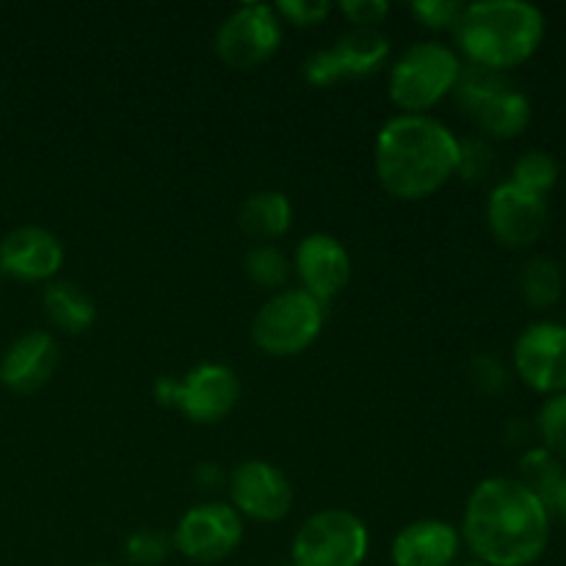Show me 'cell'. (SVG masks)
<instances>
[{
	"instance_id": "cell-1",
	"label": "cell",
	"mask_w": 566,
	"mask_h": 566,
	"mask_svg": "<svg viewBox=\"0 0 566 566\" xmlns=\"http://www.w3.org/2000/svg\"><path fill=\"white\" fill-rule=\"evenodd\" d=\"M464 542L486 566H528L551 542V509L517 479L492 475L468 497Z\"/></svg>"
},
{
	"instance_id": "cell-2",
	"label": "cell",
	"mask_w": 566,
	"mask_h": 566,
	"mask_svg": "<svg viewBox=\"0 0 566 566\" xmlns=\"http://www.w3.org/2000/svg\"><path fill=\"white\" fill-rule=\"evenodd\" d=\"M459 164V138L429 114H398L376 136V175L398 199L440 191Z\"/></svg>"
},
{
	"instance_id": "cell-3",
	"label": "cell",
	"mask_w": 566,
	"mask_h": 566,
	"mask_svg": "<svg viewBox=\"0 0 566 566\" xmlns=\"http://www.w3.org/2000/svg\"><path fill=\"white\" fill-rule=\"evenodd\" d=\"M459 50L486 70H512L539 50L545 14L525 0H479L464 3L457 28Z\"/></svg>"
},
{
	"instance_id": "cell-4",
	"label": "cell",
	"mask_w": 566,
	"mask_h": 566,
	"mask_svg": "<svg viewBox=\"0 0 566 566\" xmlns=\"http://www.w3.org/2000/svg\"><path fill=\"white\" fill-rule=\"evenodd\" d=\"M462 61L457 50L440 42H418L403 50L390 72V99L403 114H426L453 94Z\"/></svg>"
},
{
	"instance_id": "cell-5",
	"label": "cell",
	"mask_w": 566,
	"mask_h": 566,
	"mask_svg": "<svg viewBox=\"0 0 566 566\" xmlns=\"http://www.w3.org/2000/svg\"><path fill=\"white\" fill-rule=\"evenodd\" d=\"M453 94L464 114L495 138L520 136L531 122V99L517 92L503 72L475 64L462 66Z\"/></svg>"
},
{
	"instance_id": "cell-6",
	"label": "cell",
	"mask_w": 566,
	"mask_h": 566,
	"mask_svg": "<svg viewBox=\"0 0 566 566\" xmlns=\"http://www.w3.org/2000/svg\"><path fill=\"white\" fill-rule=\"evenodd\" d=\"M324 315V304L302 287L280 291L254 315L252 340L269 357H296L318 340Z\"/></svg>"
},
{
	"instance_id": "cell-7",
	"label": "cell",
	"mask_w": 566,
	"mask_h": 566,
	"mask_svg": "<svg viewBox=\"0 0 566 566\" xmlns=\"http://www.w3.org/2000/svg\"><path fill=\"white\" fill-rule=\"evenodd\" d=\"M370 536L346 509H324L302 523L291 545V566H363Z\"/></svg>"
},
{
	"instance_id": "cell-8",
	"label": "cell",
	"mask_w": 566,
	"mask_h": 566,
	"mask_svg": "<svg viewBox=\"0 0 566 566\" xmlns=\"http://www.w3.org/2000/svg\"><path fill=\"white\" fill-rule=\"evenodd\" d=\"M155 396L166 407H175L193 423H219L241 398V381L235 370L221 363H205L188 370L186 379L160 376L155 381Z\"/></svg>"
},
{
	"instance_id": "cell-9",
	"label": "cell",
	"mask_w": 566,
	"mask_h": 566,
	"mask_svg": "<svg viewBox=\"0 0 566 566\" xmlns=\"http://www.w3.org/2000/svg\"><path fill=\"white\" fill-rule=\"evenodd\" d=\"M282 22L274 6L243 3L216 31V53L232 70H254L280 50Z\"/></svg>"
},
{
	"instance_id": "cell-10",
	"label": "cell",
	"mask_w": 566,
	"mask_h": 566,
	"mask_svg": "<svg viewBox=\"0 0 566 566\" xmlns=\"http://www.w3.org/2000/svg\"><path fill=\"white\" fill-rule=\"evenodd\" d=\"M243 539V520L230 503H202L188 509L175 528V547L197 564H216Z\"/></svg>"
},
{
	"instance_id": "cell-11",
	"label": "cell",
	"mask_w": 566,
	"mask_h": 566,
	"mask_svg": "<svg viewBox=\"0 0 566 566\" xmlns=\"http://www.w3.org/2000/svg\"><path fill=\"white\" fill-rule=\"evenodd\" d=\"M514 370L536 392H566V326L536 321L514 343Z\"/></svg>"
},
{
	"instance_id": "cell-12",
	"label": "cell",
	"mask_w": 566,
	"mask_h": 566,
	"mask_svg": "<svg viewBox=\"0 0 566 566\" xmlns=\"http://www.w3.org/2000/svg\"><path fill=\"white\" fill-rule=\"evenodd\" d=\"M390 55V42L376 28H352L340 33L335 48L318 50L304 61V77L313 86H329L340 77H363L379 70Z\"/></svg>"
},
{
	"instance_id": "cell-13",
	"label": "cell",
	"mask_w": 566,
	"mask_h": 566,
	"mask_svg": "<svg viewBox=\"0 0 566 566\" xmlns=\"http://www.w3.org/2000/svg\"><path fill=\"white\" fill-rule=\"evenodd\" d=\"M227 486H230V506L241 517L276 523L293 506V486L287 475L263 459L238 464L227 479Z\"/></svg>"
},
{
	"instance_id": "cell-14",
	"label": "cell",
	"mask_w": 566,
	"mask_h": 566,
	"mask_svg": "<svg viewBox=\"0 0 566 566\" xmlns=\"http://www.w3.org/2000/svg\"><path fill=\"white\" fill-rule=\"evenodd\" d=\"M486 221L503 247H531L547 230V202L545 197L523 191L514 182H501L492 188L486 202Z\"/></svg>"
},
{
	"instance_id": "cell-15",
	"label": "cell",
	"mask_w": 566,
	"mask_h": 566,
	"mask_svg": "<svg viewBox=\"0 0 566 566\" xmlns=\"http://www.w3.org/2000/svg\"><path fill=\"white\" fill-rule=\"evenodd\" d=\"M296 274L302 280V291L318 298L321 304L340 296L343 287L352 280V258L348 249L337 238L326 232H313L302 238L296 247Z\"/></svg>"
},
{
	"instance_id": "cell-16",
	"label": "cell",
	"mask_w": 566,
	"mask_h": 566,
	"mask_svg": "<svg viewBox=\"0 0 566 566\" xmlns=\"http://www.w3.org/2000/svg\"><path fill=\"white\" fill-rule=\"evenodd\" d=\"M61 263H64V247L44 227H17L0 241V274L14 276V280H50L59 274Z\"/></svg>"
},
{
	"instance_id": "cell-17",
	"label": "cell",
	"mask_w": 566,
	"mask_h": 566,
	"mask_svg": "<svg viewBox=\"0 0 566 566\" xmlns=\"http://www.w3.org/2000/svg\"><path fill=\"white\" fill-rule=\"evenodd\" d=\"M59 365V346L48 332L17 337L0 359V381L14 392H36L50 381Z\"/></svg>"
},
{
	"instance_id": "cell-18",
	"label": "cell",
	"mask_w": 566,
	"mask_h": 566,
	"mask_svg": "<svg viewBox=\"0 0 566 566\" xmlns=\"http://www.w3.org/2000/svg\"><path fill=\"white\" fill-rule=\"evenodd\" d=\"M396 566H451L459 556V531L446 520H418L392 539Z\"/></svg>"
},
{
	"instance_id": "cell-19",
	"label": "cell",
	"mask_w": 566,
	"mask_h": 566,
	"mask_svg": "<svg viewBox=\"0 0 566 566\" xmlns=\"http://www.w3.org/2000/svg\"><path fill=\"white\" fill-rule=\"evenodd\" d=\"M238 224L258 243H271L293 224V205L282 191H254L238 210Z\"/></svg>"
},
{
	"instance_id": "cell-20",
	"label": "cell",
	"mask_w": 566,
	"mask_h": 566,
	"mask_svg": "<svg viewBox=\"0 0 566 566\" xmlns=\"http://www.w3.org/2000/svg\"><path fill=\"white\" fill-rule=\"evenodd\" d=\"M44 310H48L50 321L66 335H81V332L92 329V324L97 321V307H94L92 296L75 282H50L44 291Z\"/></svg>"
},
{
	"instance_id": "cell-21",
	"label": "cell",
	"mask_w": 566,
	"mask_h": 566,
	"mask_svg": "<svg viewBox=\"0 0 566 566\" xmlns=\"http://www.w3.org/2000/svg\"><path fill=\"white\" fill-rule=\"evenodd\" d=\"M566 479V468L558 457H553L547 448H528V451L520 457V475L517 481L528 492H534L542 503L553 512L556 506L558 490H562Z\"/></svg>"
},
{
	"instance_id": "cell-22",
	"label": "cell",
	"mask_w": 566,
	"mask_h": 566,
	"mask_svg": "<svg viewBox=\"0 0 566 566\" xmlns=\"http://www.w3.org/2000/svg\"><path fill=\"white\" fill-rule=\"evenodd\" d=\"M520 293L534 310H551L564 296L562 265L551 258H531L520 271Z\"/></svg>"
},
{
	"instance_id": "cell-23",
	"label": "cell",
	"mask_w": 566,
	"mask_h": 566,
	"mask_svg": "<svg viewBox=\"0 0 566 566\" xmlns=\"http://www.w3.org/2000/svg\"><path fill=\"white\" fill-rule=\"evenodd\" d=\"M523 191L536 193V197H547L558 182V164L551 153L545 149H528L517 158L512 169V180Z\"/></svg>"
},
{
	"instance_id": "cell-24",
	"label": "cell",
	"mask_w": 566,
	"mask_h": 566,
	"mask_svg": "<svg viewBox=\"0 0 566 566\" xmlns=\"http://www.w3.org/2000/svg\"><path fill=\"white\" fill-rule=\"evenodd\" d=\"M247 274L254 285L276 291L287 282L291 263H287L285 252L276 249L274 243H254L247 254Z\"/></svg>"
},
{
	"instance_id": "cell-25",
	"label": "cell",
	"mask_w": 566,
	"mask_h": 566,
	"mask_svg": "<svg viewBox=\"0 0 566 566\" xmlns=\"http://www.w3.org/2000/svg\"><path fill=\"white\" fill-rule=\"evenodd\" d=\"M534 429L539 434L542 448L566 462V392L551 396L542 403Z\"/></svg>"
},
{
	"instance_id": "cell-26",
	"label": "cell",
	"mask_w": 566,
	"mask_h": 566,
	"mask_svg": "<svg viewBox=\"0 0 566 566\" xmlns=\"http://www.w3.org/2000/svg\"><path fill=\"white\" fill-rule=\"evenodd\" d=\"M492 166H495V153L484 138H459V177H464L468 182H479L490 177Z\"/></svg>"
},
{
	"instance_id": "cell-27",
	"label": "cell",
	"mask_w": 566,
	"mask_h": 566,
	"mask_svg": "<svg viewBox=\"0 0 566 566\" xmlns=\"http://www.w3.org/2000/svg\"><path fill=\"white\" fill-rule=\"evenodd\" d=\"M171 551V542L169 536L160 534V531H149L142 528L136 534L127 536L125 542V553L136 566H158L166 562Z\"/></svg>"
},
{
	"instance_id": "cell-28",
	"label": "cell",
	"mask_w": 566,
	"mask_h": 566,
	"mask_svg": "<svg viewBox=\"0 0 566 566\" xmlns=\"http://www.w3.org/2000/svg\"><path fill=\"white\" fill-rule=\"evenodd\" d=\"M409 9L429 28H457L464 3H459V0H418Z\"/></svg>"
},
{
	"instance_id": "cell-29",
	"label": "cell",
	"mask_w": 566,
	"mask_h": 566,
	"mask_svg": "<svg viewBox=\"0 0 566 566\" xmlns=\"http://www.w3.org/2000/svg\"><path fill=\"white\" fill-rule=\"evenodd\" d=\"M274 9L282 20L293 22V25H318L329 14L332 6L326 0H280Z\"/></svg>"
},
{
	"instance_id": "cell-30",
	"label": "cell",
	"mask_w": 566,
	"mask_h": 566,
	"mask_svg": "<svg viewBox=\"0 0 566 566\" xmlns=\"http://www.w3.org/2000/svg\"><path fill=\"white\" fill-rule=\"evenodd\" d=\"M470 376H473L475 387H479L481 392H490V396L506 390L509 385V374L501 365V359L486 357V354H481V357L473 359V365H470Z\"/></svg>"
},
{
	"instance_id": "cell-31",
	"label": "cell",
	"mask_w": 566,
	"mask_h": 566,
	"mask_svg": "<svg viewBox=\"0 0 566 566\" xmlns=\"http://www.w3.org/2000/svg\"><path fill=\"white\" fill-rule=\"evenodd\" d=\"M340 11L354 28H376L387 17L390 6L385 0H343Z\"/></svg>"
},
{
	"instance_id": "cell-32",
	"label": "cell",
	"mask_w": 566,
	"mask_h": 566,
	"mask_svg": "<svg viewBox=\"0 0 566 566\" xmlns=\"http://www.w3.org/2000/svg\"><path fill=\"white\" fill-rule=\"evenodd\" d=\"M197 481L205 490H213V486H219L221 481H224V475H221V470L216 468V464H199Z\"/></svg>"
},
{
	"instance_id": "cell-33",
	"label": "cell",
	"mask_w": 566,
	"mask_h": 566,
	"mask_svg": "<svg viewBox=\"0 0 566 566\" xmlns=\"http://www.w3.org/2000/svg\"><path fill=\"white\" fill-rule=\"evenodd\" d=\"M553 512H558L566 520V479H564L562 490H558V497H556V506H553Z\"/></svg>"
},
{
	"instance_id": "cell-34",
	"label": "cell",
	"mask_w": 566,
	"mask_h": 566,
	"mask_svg": "<svg viewBox=\"0 0 566 566\" xmlns=\"http://www.w3.org/2000/svg\"><path fill=\"white\" fill-rule=\"evenodd\" d=\"M86 566H111V564H86Z\"/></svg>"
},
{
	"instance_id": "cell-35",
	"label": "cell",
	"mask_w": 566,
	"mask_h": 566,
	"mask_svg": "<svg viewBox=\"0 0 566 566\" xmlns=\"http://www.w3.org/2000/svg\"><path fill=\"white\" fill-rule=\"evenodd\" d=\"M468 566H486V564H468Z\"/></svg>"
},
{
	"instance_id": "cell-36",
	"label": "cell",
	"mask_w": 566,
	"mask_h": 566,
	"mask_svg": "<svg viewBox=\"0 0 566 566\" xmlns=\"http://www.w3.org/2000/svg\"><path fill=\"white\" fill-rule=\"evenodd\" d=\"M276 566H291V564H276Z\"/></svg>"
},
{
	"instance_id": "cell-37",
	"label": "cell",
	"mask_w": 566,
	"mask_h": 566,
	"mask_svg": "<svg viewBox=\"0 0 566 566\" xmlns=\"http://www.w3.org/2000/svg\"><path fill=\"white\" fill-rule=\"evenodd\" d=\"M0 276H3V274H0Z\"/></svg>"
}]
</instances>
